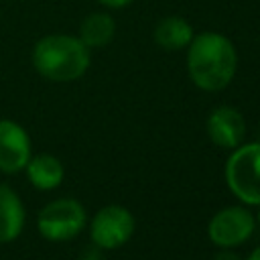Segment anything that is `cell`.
<instances>
[{
	"instance_id": "1",
	"label": "cell",
	"mask_w": 260,
	"mask_h": 260,
	"mask_svg": "<svg viewBox=\"0 0 260 260\" xmlns=\"http://www.w3.org/2000/svg\"><path fill=\"white\" fill-rule=\"evenodd\" d=\"M238 69V53L234 43L215 30L199 32L187 47V73L201 91L225 89Z\"/></svg>"
},
{
	"instance_id": "2",
	"label": "cell",
	"mask_w": 260,
	"mask_h": 260,
	"mask_svg": "<svg viewBox=\"0 0 260 260\" xmlns=\"http://www.w3.org/2000/svg\"><path fill=\"white\" fill-rule=\"evenodd\" d=\"M30 61L41 77L67 83L85 75L91 63V49H87L75 35L53 32L35 43Z\"/></svg>"
},
{
	"instance_id": "3",
	"label": "cell",
	"mask_w": 260,
	"mask_h": 260,
	"mask_svg": "<svg viewBox=\"0 0 260 260\" xmlns=\"http://www.w3.org/2000/svg\"><path fill=\"white\" fill-rule=\"evenodd\" d=\"M225 183L236 199L248 207H260V142L238 144L225 160Z\"/></svg>"
},
{
	"instance_id": "4",
	"label": "cell",
	"mask_w": 260,
	"mask_h": 260,
	"mask_svg": "<svg viewBox=\"0 0 260 260\" xmlns=\"http://www.w3.org/2000/svg\"><path fill=\"white\" fill-rule=\"evenodd\" d=\"M87 225L85 207L71 197L49 201L37 215V230L49 242H67Z\"/></svg>"
},
{
	"instance_id": "5",
	"label": "cell",
	"mask_w": 260,
	"mask_h": 260,
	"mask_svg": "<svg viewBox=\"0 0 260 260\" xmlns=\"http://www.w3.org/2000/svg\"><path fill=\"white\" fill-rule=\"evenodd\" d=\"M136 221L128 207L112 203L102 207L89 221V238L91 244L102 250L122 248L134 234Z\"/></svg>"
},
{
	"instance_id": "6",
	"label": "cell",
	"mask_w": 260,
	"mask_h": 260,
	"mask_svg": "<svg viewBox=\"0 0 260 260\" xmlns=\"http://www.w3.org/2000/svg\"><path fill=\"white\" fill-rule=\"evenodd\" d=\"M256 215L248 205H230L219 209L207 223V238L217 248H238L252 238Z\"/></svg>"
},
{
	"instance_id": "7",
	"label": "cell",
	"mask_w": 260,
	"mask_h": 260,
	"mask_svg": "<svg viewBox=\"0 0 260 260\" xmlns=\"http://www.w3.org/2000/svg\"><path fill=\"white\" fill-rule=\"evenodd\" d=\"M30 156L28 132L14 120H0V173L14 175L24 171Z\"/></svg>"
},
{
	"instance_id": "8",
	"label": "cell",
	"mask_w": 260,
	"mask_h": 260,
	"mask_svg": "<svg viewBox=\"0 0 260 260\" xmlns=\"http://www.w3.org/2000/svg\"><path fill=\"white\" fill-rule=\"evenodd\" d=\"M205 130L211 142L219 148L232 150L244 142L246 136V120L242 112L234 106H217L209 112L205 120Z\"/></svg>"
},
{
	"instance_id": "9",
	"label": "cell",
	"mask_w": 260,
	"mask_h": 260,
	"mask_svg": "<svg viewBox=\"0 0 260 260\" xmlns=\"http://www.w3.org/2000/svg\"><path fill=\"white\" fill-rule=\"evenodd\" d=\"M26 211L20 195L8 187L0 185V244L14 242L24 228Z\"/></svg>"
},
{
	"instance_id": "10",
	"label": "cell",
	"mask_w": 260,
	"mask_h": 260,
	"mask_svg": "<svg viewBox=\"0 0 260 260\" xmlns=\"http://www.w3.org/2000/svg\"><path fill=\"white\" fill-rule=\"evenodd\" d=\"M26 177L30 181V185L39 191H53L63 183L65 177V169L63 162L49 152H41L28 158L26 167Z\"/></svg>"
},
{
	"instance_id": "11",
	"label": "cell",
	"mask_w": 260,
	"mask_h": 260,
	"mask_svg": "<svg viewBox=\"0 0 260 260\" xmlns=\"http://www.w3.org/2000/svg\"><path fill=\"white\" fill-rule=\"evenodd\" d=\"M195 30L189 20L183 16H165L154 26V43L165 51H181L187 49Z\"/></svg>"
},
{
	"instance_id": "12",
	"label": "cell",
	"mask_w": 260,
	"mask_h": 260,
	"mask_svg": "<svg viewBox=\"0 0 260 260\" xmlns=\"http://www.w3.org/2000/svg\"><path fill=\"white\" fill-rule=\"evenodd\" d=\"M114 35H116V20L110 12H104V10L89 12L81 20L79 32H77V37L87 49H102L110 45Z\"/></svg>"
},
{
	"instance_id": "13",
	"label": "cell",
	"mask_w": 260,
	"mask_h": 260,
	"mask_svg": "<svg viewBox=\"0 0 260 260\" xmlns=\"http://www.w3.org/2000/svg\"><path fill=\"white\" fill-rule=\"evenodd\" d=\"M98 4H102L104 8H110V10H120V8H126L130 6L134 0H95Z\"/></svg>"
},
{
	"instance_id": "14",
	"label": "cell",
	"mask_w": 260,
	"mask_h": 260,
	"mask_svg": "<svg viewBox=\"0 0 260 260\" xmlns=\"http://www.w3.org/2000/svg\"><path fill=\"white\" fill-rule=\"evenodd\" d=\"M102 248H98V246H93L91 244V248H87L81 256H79V260H102Z\"/></svg>"
},
{
	"instance_id": "15",
	"label": "cell",
	"mask_w": 260,
	"mask_h": 260,
	"mask_svg": "<svg viewBox=\"0 0 260 260\" xmlns=\"http://www.w3.org/2000/svg\"><path fill=\"white\" fill-rule=\"evenodd\" d=\"M215 260H242V258L234 252V248H219Z\"/></svg>"
},
{
	"instance_id": "16",
	"label": "cell",
	"mask_w": 260,
	"mask_h": 260,
	"mask_svg": "<svg viewBox=\"0 0 260 260\" xmlns=\"http://www.w3.org/2000/svg\"><path fill=\"white\" fill-rule=\"evenodd\" d=\"M244 260H260V246H256V248H254V250H252Z\"/></svg>"
},
{
	"instance_id": "17",
	"label": "cell",
	"mask_w": 260,
	"mask_h": 260,
	"mask_svg": "<svg viewBox=\"0 0 260 260\" xmlns=\"http://www.w3.org/2000/svg\"><path fill=\"white\" fill-rule=\"evenodd\" d=\"M256 223H260V211H258V215H256Z\"/></svg>"
},
{
	"instance_id": "18",
	"label": "cell",
	"mask_w": 260,
	"mask_h": 260,
	"mask_svg": "<svg viewBox=\"0 0 260 260\" xmlns=\"http://www.w3.org/2000/svg\"><path fill=\"white\" fill-rule=\"evenodd\" d=\"M258 128H260V124H258Z\"/></svg>"
}]
</instances>
